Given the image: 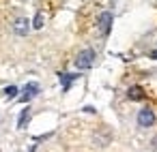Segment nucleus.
Masks as SVG:
<instances>
[{
	"instance_id": "obj_7",
	"label": "nucleus",
	"mask_w": 157,
	"mask_h": 152,
	"mask_svg": "<svg viewBox=\"0 0 157 152\" xmlns=\"http://www.w3.org/2000/svg\"><path fill=\"white\" fill-rule=\"evenodd\" d=\"M58 77H60V81H63V90L67 92V90H69V86L73 84V79H75L78 75H71V73H60Z\"/></svg>"
},
{
	"instance_id": "obj_6",
	"label": "nucleus",
	"mask_w": 157,
	"mask_h": 152,
	"mask_svg": "<svg viewBox=\"0 0 157 152\" xmlns=\"http://www.w3.org/2000/svg\"><path fill=\"white\" fill-rule=\"evenodd\" d=\"M127 96H129L131 101H140V99H144V92H142L140 86H131V88L127 90Z\"/></svg>"
},
{
	"instance_id": "obj_2",
	"label": "nucleus",
	"mask_w": 157,
	"mask_h": 152,
	"mask_svg": "<svg viewBox=\"0 0 157 152\" xmlns=\"http://www.w3.org/2000/svg\"><path fill=\"white\" fill-rule=\"evenodd\" d=\"M153 124H155V114H153V109H148V107L140 109V111H138V126L146 128V126H153Z\"/></svg>"
},
{
	"instance_id": "obj_9",
	"label": "nucleus",
	"mask_w": 157,
	"mask_h": 152,
	"mask_svg": "<svg viewBox=\"0 0 157 152\" xmlns=\"http://www.w3.org/2000/svg\"><path fill=\"white\" fill-rule=\"evenodd\" d=\"M43 22H45V17H43V13H37V15H35V20H33V28H37V30H41V28H43Z\"/></svg>"
},
{
	"instance_id": "obj_10",
	"label": "nucleus",
	"mask_w": 157,
	"mask_h": 152,
	"mask_svg": "<svg viewBox=\"0 0 157 152\" xmlns=\"http://www.w3.org/2000/svg\"><path fill=\"white\" fill-rule=\"evenodd\" d=\"M5 96H7V99H15V96H17V88H15V86H7V88H5Z\"/></svg>"
},
{
	"instance_id": "obj_12",
	"label": "nucleus",
	"mask_w": 157,
	"mask_h": 152,
	"mask_svg": "<svg viewBox=\"0 0 157 152\" xmlns=\"http://www.w3.org/2000/svg\"><path fill=\"white\" fill-rule=\"evenodd\" d=\"M151 58H155V60H157V49H155V52H151Z\"/></svg>"
},
{
	"instance_id": "obj_3",
	"label": "nucleus",
	"mask_w": 157,
	"mask_h": 152,
	"mask_svg": "<svg viewBox=\"0 0 157 152\" xmlns=\"http://www.w3.org/2000/svg\"><path fill=\"white\" fill-rule=\"evenodd\" d=\"M39 94V84H35V81H30V84H26L24 88H22V94H20V101L22 103H28L30 99H35Z\"/></svg>"
},
{
	"instance_id": "obj_5",
	"label": "nucleus",
	"mask_w": 157,
	"mask_h": 152,
	"mask_svg": "<svg viewBox=\"0 0 157 152\" xmlns=\"http://www.w3.org/2000/svg\"><path fill=\"white\" fill-rule=\"evenodd\" d=\"M28 24H30V22H28L26 17H17V20L13 22V32H15V34H22V37H24V34L28 32Z\"/></svg>"
},
{
	"instance_id": "obj_1",
	"label": "nucleus",
	"mask_w": 157,
	"mask_h": 152,
	"mask_svg": "<svg viewBox=\"0 0 157 152\" xmlns=\"http://www.w3.org/2000/svg\"><path fill=\"white\" fill-rule=\"evenodd\" d=\"M93 62H95V49H82L80 54H78V58H75V69H80V71H86V69H90L93 67Z\"/></svg>"
},
{
	"instance_id": "obj_11",
	"label": "nucleus",
	"mask_w": 157,
	"mask_h": 152,
	"mask_svg": "<svg viewBox=\"0 0 157 152\" xmlns=\"http://www.w3.org/2000/svg\"><path fill=\"white\" fill-rule=\"evenodd\" d=\"M151 143H153V150L157 152V137H153V141H151Z\"/></svg>"
},
{
	"instance_id": "obj_8",
	"label": "nucleus",
	"mask_w": 157,
	"mask_h": 152,
	"mask_svg": "<svg viewBox=\"0 0 157 152\" xmlns=\"http://www.w3.org/2000/svg\"><path fill=\"white\" fill-rule=\"evenodd\" d=\"M28 120H30V109L26 107V109H22V114H20V120H17V126H20V128H26V124H28Z\"/></svg>"
},
{
	"instance_id": "obj_4",
	"label": "nucleus",
	"mask_w": 157,
	"mask_h": 152,
	"mask_svg": "<svg viewBox=\"0 0 157 152\" xmlns=\"http://www.w3.org/2000/svg\"><path fill=\"white\" fill-rule=\"evenodd\" d=\"M110 28H112V13L110 11H103L99 15V32L105 37V34H110Z\"/></svg>"
}]
</instances>
